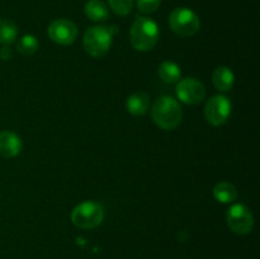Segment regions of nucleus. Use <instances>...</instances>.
I'll use <instances>...</instances> for the list:
<instances>
[{
  "instance_id": "423d86ee",
  "label": "nucleus",
  "mask_w": 260,
  "mask_h": 259,
  "mask_svg": "<svg viewBox=\"0 0 260 259\" xmlns=\"http://www.w3.org/2000/svg\"><path fill=\"white\" fill-rule=\"evenodd\" d=\"M226 221L230 230L238 235H246L253 230V215L250 210L241 203H236L229 208L226 213Z\"/></svg>"
},
{
  "instance_id": "6e6552de",
  "label": "nucleus",
  "mask_w": 260,
  "mask_h": 259,
  "mask_svg": "<svg viewBox=\"0 0 260 259\" xmlns=\"http://www.w3.org/2000/svg\"><path fill=\"white\" fill-rule=\"evenodd\" d=\"M177 95L185 104H198L206 98V88L196 78H185L177 85Z\"/></svg>"
},
{
  "instance_id": "ddd939ff",
  "label": "nucleus",
  "mask_w": 260,
  "mask_h": 259,
  "mask_svg": "<svg viewBox=\"0 0 260 259\" xmlns=\"http://www.w3.org/2000/svg\"><path fill=\"white\" fill-rule=\"evenodd\" d=\"M85 15L93 22H104L109 18V9L102 0H89L84 8Z\"/></svg>"
},
{
  "instance_id": "9b49d317",
  "label": "nucleus",
  "mask_w": 260,
  "mask_h": 259,
  "mask_svg": "<svg viewBox=\"0 0 260 259\" xmlns=\"http://www.w3.org/2000/svg\"><path fill=\"white\" fill-rule=\"evenodd\" d=\"M150 106V98L146 93L137 91L127 98L126 108L134 116H142L147 112Z\"/></svg>"
},
{
  "instance_id": "f8f14e48",
  "label": "nucleus",
  "mask_w": 260,
  "mask_h": 259,
  "mask_svg": "<svg viewBox=\"0 0 260 259\" xmlns=\"http://www.w3.org/2000/svg\"><path fill=\"white\" fill-rule=\"evenodd\" d=\"M212 81L216 89H218L220 91H229L233 88L235 76H234V73L231 71L230 68H228V66H218L213 71Z\"/></svg>"
},
{
  "instance_id": "f257e3e1",
  "label": "nucleus",
  "mask_w": 260,
  "mask_h": 259,
  "mask_svg": "<svg viewBox=\"0 0 260 259\" xmlns=\"http://www.w3.org/2000/svg\"><path fill=\"white\" fill-rule=\"evenodd\" d=\"M129 38L135 50L150 51L159 40V27L151 18L137 17L129 30Z\"/></svg>"
},
{
  "instance_id": "6ab92c4d",
  "label": "nucleus",
  "mask_w": 260,
  "mask_h": 259,
  "mask_svg": "<svg viewBox=\"0 0 260 259\" xmlns=\"http://www.w3.org/2000/svg\"><path fill=\"white\" fill-rule=\"evenodd\" d=\"M160 2L161 0H137L136 5L140 12L145 13V14H150V13H154L160 7Z\"/></svg>"
},
{
  "instance_id": "f03ea898",
  "label": "nucleus",
  "mask_w": 260,
  "mask_h": 259,
  "mask_svg": "<svg viewBox=\"0 0 260 259\" xmlns=\"http://www.w3.org/2000/svg\"><path fill=\"white\" fill-rule=\"evenodd\" d=\"M182 116V107L173 96H160L152 106V119L162 130H174Z\"/></svg>"
},
{
  "instance_id": "9d476101",
  "label": "nucleus",
  "mask_w": 260,
  "mask_h": 259,
  "mask_svg": "<svg viewBox=\"0 0 260 259\" xmlns=\"http://www.w3.org/2000/svg\"><path fill=\"white\" fill-rule=\"evenodd\" d=\"M22 140L10 131L0 132V155L4 157H15L22 151Z\"/></svg>"
},
{
  "instance_id": "aec40b11",
  "label": "nucleus",
  "mask_w": 260,
  "mask_h": 259,
  "mask_svg": "<svg viewBox=\"0 0 260 259\" xmlns=\"http://www.w3.org/2000/svg\"><path fill=\"white\" fill-rule=\"evenodd\" d=\"M12 50H10L8 46H4V47L2 48V51H0V57H2L3 60H9V58H12Z\"/></svg>"
},
{
  "instance_id": "4468645a",
  "label": "nucleus",
  "mask_w": 260,
  "mask_h": 259,
  "mask_svg": "<svg viewBox=\"0 0 260 259\" xmlns=\"http://www.w3.org/2000/svg\"><path fill=\"white\" fill-rule=\"evenodd\" d=\"M213 197L221 203H231L238 198V189L230 182H218L213 187Z\"/></svg>"
},
{
  "instance_id": "dca6fc26",
  "label": "nucleus",
  "mask_w": 260,
  "mask_h": 259,
  "mask_svg": "<svg viewBox=\"0 0 260 259\" xmlns=\"http://www.w3.org/2000/svg\"><path fill=\"white\" fill-rule=\"evenodd\" d=\"M18 36V28L12 20L0 18V43L2 45H10L15 41Z\"/></svg>"
},
{
  "instance_id": "7ed1b4c3",
  "label": "nucleus",
  "mask_w": 260,
  "mask_h": 259,
  "mask_svg": "<svg viewBox=\"0 0 260 259\" xmlns=\"http://www.w3.org/2000/svg\"><path fill=\"white\" fill-rule=\"evenodd\" d=\"M113 40L112 28L94 25L86 29L84 35V50L93 57H103L109 51Z\"/></svg>"
},
{
  "instance_id": "1a4fd4ad",
  "label": "nucleus",
  "mask_w": 260,
  "mask_h": 259,
  "mask_svg": "<svg viewBox=\"0 0 260 259\" xmlns=\"http://www.w3.org/2000/svg\"><path fill=\"white\" fill-rule=\"evenodd\" d=\"M48 36L57 45H71L78 37V27L69 19H56L48 25Z\"/></svg>"
},
{
  "instance_id": "f3484780",
  "label": "nucleus",
  "mask_w": 260,
  "mask_h": 259,
  "mask_svg": "<svg viewBox=\"0 0 260 259\" xmlns=\"http://www.w3.org/2000/svg\"><path fill=\"white\" fill-rule=\"evenodd\" d=\"M38 46H40V43H38V40L35 37V36L25 35L18 41L17 50L19 51L22 55L30 56L38 50Z\"/></svg>"
},
{
  "instance_id": "a211bd4d",
  "label": "nucleus",
  "mask_w": 260,
  "mask_h": 259,
  "mask_svg": "<svg viewBox=\"0 0 260 259\" xmlns=\"http://www.w3.org/2000/svg\"><path fill=\"white\" fill-rule=\"evenodd\" d=\"M108 3L112 10L122 17L128 14L134 7V0H108Z\"/></svg>"
},
{
  "instance_id": "39448f33",
  "label": "nucleus",
  "mask_w": 260,
  "mask_h": 259,
  "mask_svg": "<svg viewBox=\"0 0 260 259\" xmlns=\"http://www.w3.org/2000/svg\"><path fill=\"white\" fill-rule=\"evenodd\" d=\"M169 25L174 33L182 37H190L200 30L201 20L193 10L188 8H177L170 13Z\"/></svg>"
},
{
  "instance_id": "20e7f679",
  "label": "nucleus",
  "mask_w": 260,
  "mask_h": 259,
  "mask_svg": "<svg viewBox=\"0 0 260 259\" xmlns=\"http://www.w3.org/2000/svg\"><path fill=\"white\" fill-rule=\"evenodd\" d=\"M104 210L101 203L86 201L76 206L71 212V221L80 229H94L102 223Z\"/></svg>"
},
{
  "instance_id": "2eb2a0df",
  "label": "nucleus",
  "mask_w": 260,
  "mask_h": 259,
  "mask_svg": "<svg viewBox=\"0 0 260 259\" xmlns=\"http://www.w3.org/2000/svg\"><path fill=\"white\" fill-rule=\"evenodd\" d=\"M157 74H159V76L161 78L162 81H165V83L168 84H173L179 81L182 71H180V68L178 63L173 62V61H164V62L159 66Z\"/></svg>"
},
{
  "instance_id": "0eeeda50",
  "label": "nucleus",
  "mask_w": 260,
  "mask_h": 259,
  "mask_svg": "<svg viewBox=\"0 0 260 259\" xmlns=\"http://www.w3.org/2000/svg\"><path fill=\"white\" fill-rule=\"evenodd\" d=\"M231 113V103L225 95H215L206 103L205 117L212 126H221Z\"/></svg>"
}]
</instances>
